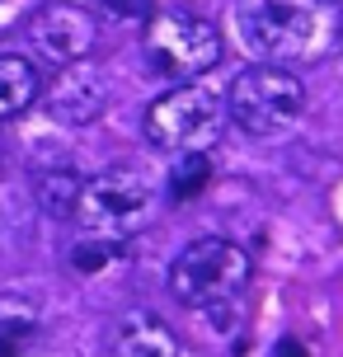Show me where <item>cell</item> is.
Listing matches in <instances>:
<instances>
[{"label":"cell","instance_id":"3957f363","mask_svg":"<svg viewBox=\"0 0 343 357\" xmlns=\"http://www.w3.org/2000/svg\"><path fill=\"white\" fill-rule=\"evenodd\" d=\"M226 113L245 137H259V142L287 137L306 113V85L296 71L273 66V61L268 66H245L226 89Z\"/></svg>","mask_w":343,"mask_h":357},{"label":"cell","instance_id":"8992f818","mask_svg":"<svg viewBox=\"0 0 343 357\" xmlns=\"http://www.w3.org/2000/svg\"><path fill=\"white\" fill-rule=\"evenodd\" d=\"M221 123H226V108H221L217 94L193 85V80H183V85H174L169 94H160L146 108L142 127H146V142L155 151L179 155V151H207L221 137Z\"/></svg>","mask_w":343,"mask_h":357},{"label":"cell","instance_id":"8fae6325","mask_svg":"<svg viewBox=\"0 0 343 357\" xmlns=\"http://www.w3.org/2000/svg\"><path fill=\"white\" fill-rule=\"evenodd\" d=\"M38 339V301L5 291L0 296V357H24Z\"/></svg>","mask_w":343,"mask_h":357},{"label":"cell","instance_id":"7c38bea8","mask_svg":"<svg viewBox=\"0 0 343 357\" xmlns=\"http://www.w3.org/2000/svg\"><path fill=\"white\" fill-rule=\"evenodd\" d=\"M80 188H85V178L71 174V169H52V174H38V207H43L47 216H75Z\"/></svg>","mask_w":343,"mask_h":357},{"label":"cell","instance_id":"ac0fdd59","mask_svg":"<svg viewBox=\"0 0 343 357\" xmlns=\"http://www.w3.org/2000/svg\"><path fill=\"white\" fill-rule=\"evenodd\" d=\"M325 5H334V0H325Z\"/></svg>","mask_w":343,"mask_h":357},{"label":"cell","instance_id":"30bf717a","mask_svg":"<svg viewBox=\"0 0 343 357\" xmlns=\"http://www.w3.org/2000/svg\"><path fill=\"white\" fill-rule=\"evenodd\" d=\"M43 94V75L29 56H0V123L19 118Z\"/></svg>","mask_w":343,"mask_h":357},{"label":"cell","instance_id":"9a60e30c","mask_svg":"<svg viewBox=\"0 0 343 357\" xmlns=\"http://www.w3.org/2000/svg\"><path fill=\"white\" fill-rule=\"evenodd\" d=\"M155 0H104V10H113L118 19H151Z\"/></svg>","mask_w":343,"mask_h":357},{"label":"cell","instance_id":"7a4b0ae2","mask_svg":"<svg viewBox=\"0 0 343 357\" xmlns=\"http://www.w3.org/2000/svg\"><path fill=\"white\" fill-rule=\"evenodd\" d=\"M250 278H254L250 254L235 240H221V235H202L193 245H183L179 259L169 264L174 301L188 305V310H202V315H217L221 305H235L245 296Z\"/></svg>","mask_w":343,"mask_h":357},{"label":"cell","instance_id":"5bb4252c","mask_svg":"<svg viewBox=\"0 0 343 357\" xmlns=\"http://www.w3.org/2000/svg\"><path fill=\"white\" fill-rule=\"evenodd\" d=\"M113 254H118V240L99 235V240H90V245H75L71 250V268L75 273H99V268L113 264Z\"/></svg>","mask_w":343,"mask_h":357},{"label":"cell","instance_id":"2e32d148","mask_svg":"<svg viewBox=\"0 0 343 357\" xmlns=\"http://www.w3.org/2000/svg\"><path fill=\"white\" fill-rule=\"evenodd\" d=\"M277 357H306V348H301L296 339H282L277 343Z\"/></svg>","mask_w":343,"mask_h":357},{"label":"cell","instance_id":"52a82bcc","mask_svg":"<svg viewBox=\"0 0 343 357\" xmlns=\"http://www.w3.org/2000/svg\"><path fill=\"white\" fill-rule=\"evenodd\" d=\"M43 99H47V113H52L56 123L85 127V123L104 118V108H109V80H104L99 66H90V56H80V61H66L52 75V85H43Z\"/></svg>","mask_w":343,"mask_h":357},{"label":"cell","instance_id":"ba28073f","mask_svg":"<svg viewBox=\"0 0 343 357\" xmlns=\"http://www.w3.org/2000/svg\"><path fill=\"white\" fill-rule=\"evenodd\" d=\"M29 38L38 43V52L56 61V66H66V61H80V56L94 52V43H99V29H94V19L80 10V5H66V0H52V5H43L29 24Z\"/></svg>","mask_w":343,"mask_h":357},{"label":"cell","instance_id":"4fadbf2b","mask_svg":"<svg viewBox=\"0 0 343 357\" xmlns=\"http://www.w3.org/2000/svg\"><path fill=\"white\" fill-rule=\"evenodd\" d=\"M207 178H212L207 151H179V155H174V169H169V202L179 207L188 197H198L202 188H207Z\"/></svg>","mask_w":343,"mask_h":357},{"label":"cell","instance_id":"277c9868","mask_svg":"<svg viewBox=\"0 0 343 357\" xmlns=\"http://www.w3.org/2000/svg\"><path fill=\"white\" fill-rule=\"evenodd\" d=\"M151 212H155V193H151L146 174L132 169V165H118V169H104V174L85 178L71 221H80L90 235L127 240L142 226H151Z\"/></svg>","mask_w":343,"mask_h":357},{"label":"cell","instance_id":"9c48e42d","mask_svg":"<svg viewBox=\"0 0 343 357\" xmlns=\"http://www.w3.org/2000/svg\"><path fill=\"white\" fill-rule=\"evenodd\" d=\"M113 357H179V339L174 329L151 315V310H127L123 320L113 324V339H109Z\"/></svg>","mask_w":343,"mask_h":357},{"label":"cell","instance_id":"6da1fadb","mask_svg":"<svg viewBox=\"0 0 343 357\" xmlns=\"http://www.w3.org/2000/svg\"><path fill=\"white\" fill-rule=\"evenodd\" d=\"M325 0H240L235 29L259 61L291 66L325 47Z\"/></svg>","mask_w":343,"mask_h":357},{"label":"cell","instance_id":"5b68a950","mask_svg":"<svg viewBox=\"0 0 343 357\" xmlns=\"http://www.w3.org/2000/svg\"><path fill=\"white\" fill-rule=\"evenodd\" d=\"M146 56L169 80H198L221 61V29L193 10H160L146 19Z\"/></svg>","mask_w":343,"mask_h":357},{"label":"cell","instance_id":"e0dca14e","mask_svg":"<svg viewBox=\"0 0 343 357\" xmlns=\"http://www.w3.org/2000/svg\"><path fill=\"white\" fill-rule=\"evenodd\" d=\"M339 43H343V24H339Z\"/></svg>","mask_w":343,"mask_h":357}]
</instances>
